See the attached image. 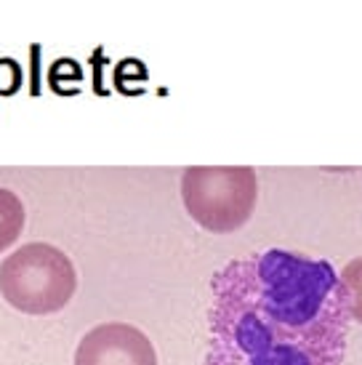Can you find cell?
I'll use <instances>...</instances> for the list:
<instances>
[{
    "mask_svg": "<svg viewBox=\"0 0 362 365\" xmlns=\"http://www.w3.org/2000/svg\"><path fill=\"white\" fill-rule=\"evenodd\" d=\"M205 365H343L349 312L328 259L269 248L211 277Z\"/></svg>",
    "mask_w": 362,
    "mask_h": 365,
    "instance_id": "obj_1",
    "label": "cell"
},
{
    "mask_svg": "<svg viewBox=\"0 0 362 365\" xmlns=\"http://www.w3.org/2000/svg\"><path fill=\"white\" fill-rule=\"evenodd\" d=\"M259 179L251 165H192L181 173L184 208L202 230L227 235L253 216Z\"/></svg>",
    "mask_w": 362,
    "mask_h": 365,
    "instance_id": "obj_3",
    "label": "cell"
},
{
    "mask_svg": "<svg viewBox=\"0 0 362 365\" xmlns=\"http://www.w3.org/2000/svg\"><path fill=\"white\" fill-rule=\"evenodd\" d=\"M78 291L70 256L51 243H27L0 264V294L24 314H53Z\"/></svg>",
    "mask_w": 362,
    "mask_h": 365,
    "instance_id": "obj_2",
    "label": "cell"
},
{
    "mask_svg": "<svg viewBox=\"0 0 362 365\" xmlns=\"http://www.w3.org/2000/svg\"><path fill=\"white\" fill-rule=\"evenodd\" d=\"M24 230V203L19 195L0 187V254L19 240Z\"/></svg>",
    "mask_w": 362,
    "mask_h": 365,
    "instance_id": "obj_5",
    "label": "cell"
},
{
    "mask_svg": "<svg viewBox=\"0 0 362 365\" xmlns=\"http://www.w3.org/2000/svg\"><path fill=\"white\" fill-rule=\"evenodd\" d=\"M343 288V299H346V312L349 320H357L362 325V256L352 259V262L338 272Z\"/></svg>",
    "mask_w": 362,
    "mask_h": 365,
    "instance_id": "obj_6",
    "label": "cell"
},
{
    "mask_svg": "<svg viewBox=\"0 0 362 365\" xmlns=\"http://www.w3.org/2000/svg\"><path fill=\"white\" fill-rule=\"evenodd\" d=\"M75 365H157V352L136 325L101 323L81 339Z\"/></svg>",
    "mask_w": 362,
    "mask_h": 365,
    "instance_id": "obj_4",
    "label": "cell"
}]
</instances>
